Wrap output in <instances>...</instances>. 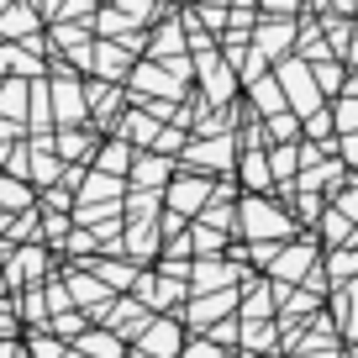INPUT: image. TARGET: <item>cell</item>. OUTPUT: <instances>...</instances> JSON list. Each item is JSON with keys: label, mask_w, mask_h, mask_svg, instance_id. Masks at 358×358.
<instances>
[{"label": "cell", "mask_w": 358, "mask_h": 358, "mask_svg": "<svg viewBox=\"0 0 358 358\" xmlns=\"http://www.w3.org/2000/svg\"><path fill=\"white\" fill-rule=\"evenodd\" d=\"M243 211H248V232H253V237H264V232H274V237H280V232H285V216L274 211L268 201H248Z\"/></svg>", "instance_id": "obj_1"}, {"label": "cell", "mask_w": 358, "mask_h": 358, "mask_svg": "<svg viewBox=\"0 0 358 358\" xmlns=\"http://www.w3.org/2000/svg\"><path fill=\"white\" fill-rule=\"evenodd\" d=\"M253 101L264 106V111H268V106L280 111V101H285V95H280V79H258V85H253Z\"/></svg>", "instance_id": "obj_5"}, {"label": "cell", "mask_w": 358, "mask_h": 358, "mask_svg": "<svg viewBox=\"0 0 358 358\" xmlns=\"http://www.w3.org/2000/svg\"><path fill=\"white\" fill-rule=\"evenodd\" d=\"M190 358H216V353H211V348H195V353H190Z\"/></svg>", "instance_id": "obj_15"}, {"label": "cell", "mask_w": 358, "mask_h": 358, "mask_svg": "<svg viewBox=\"0 0 358 358\" xmlns=\"http://www.w3.org/2000/svg\"><path fill=\"white\" fill-rule=\"evenodd\" d=\"M0 201H6V206H27V190H22V185H0Z\"/></svg>", "instance_id": "obj_11"}, {"label": "cell", "mask_w": 358, "mask_h": 358, "mask_svg": "<svg viewBox=\"0 0 358 358\" xmlns=\"http://www.w3.org/2000/svg\"><path fill=\"white\" fill-rule=\"evenodd\" d=\"M353 122H358V106H353V95H348V101H343V132H348Z\"/></svg>", "instance_id": "obj_12"}, {"label": "cell", "mask_w": 358, "mask_h": 358, "mask_svg": "<svg viewBox=\"0 0 358 358\" xmlns=\"http://www.w3.org/2000/svg\"><path fill=\"white\" fill-rule=\"evenodd\" d=\"M137 179H148V185H158V179H164V164H158V158H143V164H137Z\"/></svg>", "instance_id": "obj_10"}, {"label": "cell", "mask_w": 358, "mask_h": 358, "mask_svg": "<svg viewBox=\"0 0 358 358\" xmlns=\"http://www.w3.org/2000/svg\"><path fill=\"white\" fill-rule=\"evenodd\" d=\"M201 195H206V185H201V179H179L174 190H169V201H174L179 211H195V206H201Z\"/></svg>", "instance_id": "obj_3"}, {"label": "cell", "mask_w": 358, "mask_h": 358, "mask_svg": "<svg viewBox=\"0 0 358 358\" xmlns=\"http://www.w3.org/2000/svg\"><path fill=\"white\" fill-rule=\"evenodd\" d=\"M79 348H85V353H106V358L122 353V348H116V337H79Z\"/></svg>", "instance_id": "obj_9"}, {"label": "cell", "mask_w": 358, "mask_h": 358, "mask_svg": "<svg viewBox=\"0 0 358 358\" xmlns=\"http://www.w3.org/2000/svg\"><path fill=\"white\" fill-rule=\"evenodd\" d=\"M0 32H32V11H22V6L6 11V16H0Z\"/></svg>", "instance_id": "obj_7"}, {"label": "cell", "mask_w": 358, "mask_h": 358, "mask_svg": "<svg viewBox=\"0 0 358 358\" xmlns=\"http://www.w3.org/2000/svg\"><path fill=\"white\" fill-rule=\"evenodd\" d=\"M264 6H268V11H280V16H285V11H295V0H264Z\"/></svg>", "instance_id": "obj_13"}, {"label": "cell", "mask_w": 358, "mask_h": 358, "mask_svg": "<svg viewBox=\"0 0 358 358\" xmlns=\"http://www.w3.org/2000/svg\"><path fill=\"white\" fill-rule=\"evenodd\" d=\"M22 106H27V85H6V95H0V111H16V116H22Z\"/></svg>", "instance_id": "obj_8"}, {"label": "cell", "mask_w": 358, "mask_h": 358, "mask_svg": "<svg viewBox=\"0 0 358 358\" xmlns=\"http://www.w3.org/2000/svg\"><path fill=\"white\" fill-rule=\"evenodd\" d=\"M53 106H58L64 116H79V111H85V101L74 95V85H58V90H53Z\"/></svg>", "instance_id": "obj_6"}, {"label": "cell", "mask_w": 358, "mask_h": 358, "mask_svg": "<svg viewBox=\"0 0 358 358\" xmlns=\"http://www.w3.org/2000/svg\"><path fill=\"white\" fill-rule=\"evenodd\" d=\"M280 85H290V101L301 106V111H306V106L316 111V101H322V95H316V74L306 79V69H301V64H290V69H285V79H280Z\"/></svg>", "instance_id": "obj_2"}, {"label": "cell", "mask_w": 358, "mask_h": 358, "mask_svg": "<svg viewBox=\"0 0 358 358\" xmlns=\"http://www.w3.org/2000/svg\"><path fill=\"white\" fill-rule=\"evenodd\" d=\"M143 348H148V353H158V358H164V353H174V327H169V322H158L153 332L143 337Z\"/></svg>", "instance_id": "obj_4"}, {"label": "cell", "mask_w": 358, "mask_h": 358, "mask_svg": "<svg viewBox=\"0 0 358 358\" xmlns=\"http://www.w3.org/2000/svg\"><path fill=\"white\" fill-rule=\"evenodd\" d=\"M343 153H348V158H358V137H353V132H348V143H343Z\"/></svg>", "instance_id": "obj_14"}]
</instances>
